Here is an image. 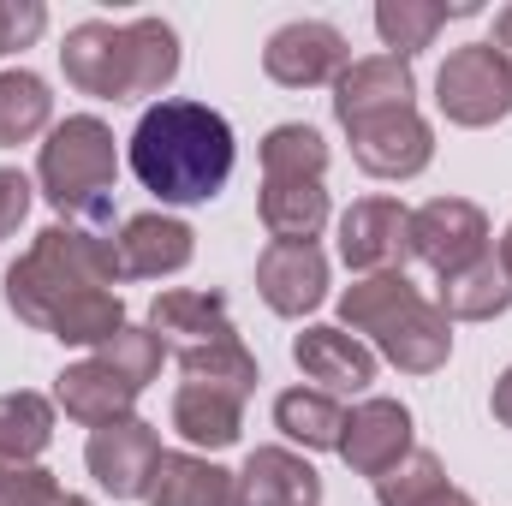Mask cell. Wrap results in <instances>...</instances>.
Segmentation results:
<instances>
[{"instance_id":"obj_1","label":"cell","mask_w":512,"mask_h":506,"mask_svg":"<svg viewBox=\"0 0 512 506\" xmlns=\"http://www.w3.org/2000/svg\"><path fill=\"white\" fill-rule=\"evenodd\" d=\"M126 268L114 239L90 227H42L36 245L6 268V304L18 322L66 340V346H102L126 328L120 286Z\"/></svg>"},{"instance_id":"obj_2","label":"cell","mask_w":512,"mask_h":506,"mask_svg":"<svg viewBox=\"0 0 512 506\" xmlns=\"http://www.w3.org/2000/svg\"><path fill=\"white\" fill-rule=\"evenodd\" d=\"M233 126L203 102H155L131 131V173L161 203H209L233 179Z\"/></svg>"},{"instance_id":"obj_3","label":"cell","mask_w":512,"mask_h":506,"mask_svg":"<svg viewBox=\"0 0 512 506\" xmlns=\"http://www.w3.org/2000/svg\"><path fill=\"white\" fill-rule=\"evenodd\" d=\"M60 66H66V84L78 96L143 102V96H161L179 78V36H173L167 18H131V24L84 18V24L66 30Z\"/></svg>"},{"instance_id":"obj_4","label":"cell","mask_w":512,"mask_h":506,"mask_svg":"<svg viewBox=\"0 0 512 506\" xmlns=\"http://www.w3.org/2000/svg\"><path fill=\"white\" fill-rule=\"evenodd\" d=\"M340 322L352 334H370L393 370L435 376L453 358V322L405 280V274H364L340 292Z\"/></svg>"},{"instance_id":"obj_5","label":"cell","mask_w":512,"mask_h":506,"mask_svg":"<svg viewBox=\"0 0 512 506\" xmlns=\"http://www.w3.org/2000/svg\"><path fill=\"white\" fill-rule=\"evenodd\" d=\"M36 179H42V197L96 227L114 215V179H120V149H114V131L102 126L96 114H72L48 131L42 155H36Z\"/></svg>"},{"instance_id":"obj_6","label":"cell","mask_w":512,"mask_h":506,"mask_svg":"<svg viewBox=\"0 0 512 506\" xmlns=\"http://www.w3.org/2000/svg\"><path fill=\"white\" fill-rule=\"evenodd\" d=\"M435 102L453 126H495L512 114V66L495 54V42H465L435 72Z\"/></svg>"},{"instance_id":"obj_7","label":"cell","mask_w":512,"mask_h":506,"mask_svg":"<svg viewBox=\"0 0 512 506\" xmlns=\"http://www.w3.org/2000/svg\"><path fill=\"white\" fill-rule=\"evenodd\" d=\"M411 256L441 280L465 274L471 262L489 256V215L465 197H435V203L411 209Z\"/></svg>"},{"instance_id":"obj_8","label":"cell","mask_w":512,"mask_h":506,"mask_svg":"<svg viewBox=\"0 0 512 506\" xmlns=\"http://www.w3.org/2000/svg\"><path fill=\"white\" fill-rule=\"evenodd\" d=\"M352 66V48L334 24L322 18H298V24H280L262 48V72L280 84V90H316V84H340V72Z\"/></svg>"},{"instance_id":"obj_9","label":"cell","mask_w":512,"mask_h":506,"mask_svg":"<svg viewBox=\"0 0 512 506\" xmlns=\"http://www.w3.org/2000/svg\"><path fill=\"white\" fill-rule=\"evenodd\" d=\"M346 137H352V161L370 179H417L435 161V131H429V120L417 108L370 114V120L346 126Z\"/></svg>"},{"instance_id":"obj_10","label":"cell","mask_w":512,"mask_h":506,"mask_svg":"<svg viewBox=\"0 0 512 506\" xmlns=\"http://www.w3.org/2000/svg\"><path fill=\"white\" fill-rule=\"evenodd\" d=\"M84 465H90V477H96L114 501H143L149 483H155V465H161V435H155V423H143V417L102 423V429H90Z\"/></svg>"},{"instance_id":"obj_11","label":"cell","mask_w":512,"mask_h":506,"mask_svg":"<svg viewBox=\"0 0 512 506\" xmlns=\"http://www.w3.org/2000/svg\"><path fill=\"white\" fill-rule=\"evenodd\" d=\"M340 256L352 274H393L411 256V209L393 197H364L340 215Z\"/></svg>"},{"instance_id":"obj_12","label":"cell","mask_w":512,"mask_h":506,"mask_svg":"<svg viewBox=\"0 0 512 506\" xmlns=\"http://www.w3.org/2000/svg\"><path fill=\"white\" fill-rule=\"evenodd\" d=\"M256 292L274 316H310L328 298V256L316 245H268L256 256Z\"/></svg>"},{"instance_id":"obj_13","label":"cell","mask_w":512,"mask_h":506,"mask_svg":"<svg viewBox=\"0 0 512 506\" xmlns=\"http://www.w3.org/2000/svg\"><path fill=\"white\" fill-rule=\"evenodd\" d=\"M411 453V411L399 399H364L358 411H346L340 429V459L358 477H382Z\"/></svg>"},{"instance_id":"obj_14","label":"cell","mask_w":512,"mask_h":506,"mask_svg":"<svg viewBox=\"0 0 512 506\" xmlns=\"http://www.w3.org/2000/svg\"><path fill=\"white\" fill-rule=\"evenodd\" d=\"M387 108H417V78L405 60L393 54H376V60H352L334 84V114L340 126H358L370 114H387Z\"/></svg>"},{"instance_id":"obj_15","label":"cell","mask_w":512,"mask_h":506,"mask_svg":"<svg viewBox=\"0 0 512 506\" xmlns=\"http://www.w3.org/2000/svg\"><path fill=\"white\" fill-rule=\"evenodd\" d=\"M114 251H120L126 280H161V274H179V268L197 256V233H191L185 221L149 209V215H131L126 227H120Z\"/></svg>"},{"instance_id":"obj_16","label":"cell","mask_w":512,"mask_h":506,"mask_svg":"<svg viewBox=\"0 0 512 506\" xmlns=\"http://www.w3.org/2000/svg\"><path fill=\"white\" fill-rule=\"evenodd\" d=\"M292 364L322 381V393H364L376 381V352L346 328H304L292 340Z\"/></svg>"},{"instance_id":"obj_17","label":"cell","mask_w":512,"mask_h":506,"mask_svg":"<svg viewBox=\"0 0 512 506\" xmlns=\"http://www.w3.org/2000/svg\"><path fill=\"white\" fill-rule=\"evenodd\" d=\"M239 506H322V477L292 447H256L239 471Z\"/></svg>"},{"instance_id":"obj_18","label":"cell","mask_w":512,"mask_h":506,"mask_svg":"<svg viewBox=\"0 0 512 506\" xmlns=\"http://www.w3.org/2000/svg\"><path fill=\"white\" fill-rule=\"evenodd\" d=\"M54 405L72 417V423H84V429H102V423H120L131 417V405H137V387L120 381L102 358H84V364H66L60 376H54Z\"/></svg>"},{"instance_id":"obj_19","label":"cell","mask_w":512,"mask_h":506,"mask_svg":"<svg viewBox=\"0 0 512 506\" xmlns=\"http://www.w3.org/2000/svg\"><path fill=\"white\" fill-rule=\"evenodd\" d=\"M149 328L161 334V346L173 340L179 352H197V346H215V340L239 334L221 292H161L149 304Z\"/></svg>"},{"instance_id":"obj_20","label":"cell","mask_w":512,"mask_h":506,"mask_svg":"<svg viewBox=\"0 0 512 506\" xmlns=\"http://www.w3.org/2000/svg\"><path fill=\"white\" fill-rule=\"evenodd\" d=\"M149 506H239V477L221 471L203 453H161L155 483H149Z\"/></svg>"},{"instance_id":"obj_21","label":"cell","mask_w":512,"mask_h":506,"mask_svg":"<svg viewBox=\"0 0 512 506\" xmlns=\"http://www.w3.org/2000/svg\"><path fill=\"white\" fill-rule=\"evenodd\" d=\"M262 227L280 245H316L328 227V185L322 179H262Z\"/></svg>"},{"instance_id":"obj_22","label":"cell","mask_w":512,"mask_h":506,"mask_svg":"<svg viewBox=\"0 0 512 506\" xmlns=\"http://www.w3.org/2000/svg\"><path fill=\"white\" fill-rule=\"evenodd\" d=\"M173 429H179L191 447L221 453V447H233L239 429H245V399H233V393H221V387L179 381V393H173Z\"/></svg>"},{"instance_id":"obj_23","label":"cell","mask_w":512,"mask_h":506,"mask_svg":"<svg viewBox=\"0 0 512 506\" xmlns=\"http://www.w3.org/2000/svg\"><path fill=\"white\" fill-rule=\"evenodd\" d=\"M507 304H512V280L495 251L483 262H471L465 274L441 280V298H435V310L447 322H495V316H507Z\"/></svg>"},{"instance_id":"obj_24","label":"cell","mask_w":512,"mask_h":506,"mask_svg":"<svg viewBox=\"0 0 512 506\" xmlns=\"http://www.w3.org/2000/svg\"><path fill=\"white\" fill-rule=\"evenodd\" d=\"M274 429L310 453H340V429H346V411L334 393L322 387H286L274 399Z\"/></svg>"},{"instance_id":"obj_25","label":"cell","mask_w":512,"mask_h":506,"mask_svg":"<svg viewBox=\"0 0 512 506\" xmlns=\"http://www.w3.org/2000/svg\"><path fill=\"white\" fill-rule=\"evenodd\" d=\"M471 12H477L471 0H453V6H441V0H382L376 6V30L393 48V60L411 66V54H423L447 18H471Z\"/></svg>"},{"instance_id":"obj_26","label":"cell","mask_w":512,"mask_h":506,"mask_svg":"<svg viewBox=\"0 0 512 506\" xmlns=\"http://www.w3.org/2000/svg\"><path fill=\"white\" fill-rule=\"evenodd\" d=\"M54 441V399L18 387L0 393V465H30Z\"/></svg>"},{"instance_id":"obj_27","label":"cell","mask_w":512,"mask_h":506,"mask_svg":"<svg viewBox=\"0 0 512 506\" xmlns=\"http://www.w3.org/2000/svg\"><path fill=\"white\" fill-rule=\"evenodd\" d=\"M54 120V96L36 72H0V149H18L30 137H42Z\"/></svg>"},{"instance_id":"obj_28","label":"cell","mask_w":512,"mask_h":506,"mask_svg":"<svg viewBox=\"0 0 512 506\" xmlns=\"http://www.w3.org/2000/svg\"><path fill=\"white\" fill-rule=\"evenodd\" d=\"M179 376L197 381V387H221L233 399H251L256 387V358L245 352V340H215V346H197V352H179Z\"/></svg>"},{"instance_id":"obj_29","label":"cell","mask_w":512,"mask_h":506,"mask_svg":"<svg viewBox=\"0 0 512 506\" xmlns=\"http://www.w3.org/2000/svg\"><path fill=\"white\" fill-rule=\"evenodd\" d=\"M328 143L316 126H274L262 137V179H322Z\"/></svg>"},{"instance_id":"obj_30","label":"cell","mask_w":512,"mask_h":506,"mask_svg":"<svg viewBox=\"0 0 512 506\" xmlns=\"http://www.w3.org/2000/svg\"><path fill=\"white\" fill-rule=\"evenodd\" d=\"M96 358H102V364H108L120 381H131V387L143 393L149 381L161 376L167 346H161V334H155V328H131V322H126L114 340H102V346H96Z\"/></svg>"},{"instance_id":"obj_31","label":"cell","mask_w":512,"mask_h":506,"mask_svg":"<svg viewBox=\"0 0 512 506\" xmlns=\"http://www.w3.org/2000/svg\"><path fill=\"white\" fill-rule=\"evenodd\" d=\"M435 489H447V471H441V459L423 453V447H411L393 471L376 477V501L382 506H423Z\"/></svg>"},{"instance_id":"obj_32","label":"cell","mask_w":512,"mask_h":506,"mask_svg":"<svg viewBox=\"0 0 512 506\" xmlns=\"http://www.w3.org/2000/svg\"><path fill=\"white\" fill-rule=\"evenodd\" d=\"M60 483L42 465H0V506H54Z\"/></svg>"},{"instance_id":"obj_33","label":"cell","mask_w":512,"mask_h":506,"mask_svg":"<svg viewBox=\"0 0 512 506\" xmlns=\"http://www.w3.org/2000/svg\"><path fill=\"white\" fill-rule=\"evenodd\" d=\"M48 30V6L42 0H0V54L30 48Z\"/></svg>"},{"instance_id":"obj_34","label":"cell","mask_w":512,"mask_h":506,"mask_svg":"<svg viewBox=\"0 0 512 506\" xmlns=\"http://www.w3.org/2000/svg\"><path fill=\"white\" fill-rule=\"evenodd\" d=\"M30 215V179L18 167H0V239H12Z\"/></svg>"},{"instance_id":"obj_35","label":"cell","mask_w":512,"mask_h":506,"mask_svg":"<svg viewBox=\"0 0 512 506\" xmlns=\"http://www.w3.org/2000/svg\"><path fill=\"white\" fill-rule=\"evenodd\" d=\"M489 411H495V423H501V429H512V364L501 370L495 393H489Z\"/></svg>"},{"instance_id":"obj_36","label":"cell","mask_w":512,"mask_h":506,"mask_svg":"<svg viewBox=\"0 0 512 506\" xmlns=\"http://www.w3.org/2000/svg\"><path fill=\"white\" fill-rule=\"evenodd\" d=\"M495 54L512 66V6H501V18H495Z\"/></svg>"},{"instance_id":"obj_37","label":"cell","mask_w":512,"mask_h":506,"mask_svg":"<svg viewBox=\"0 0 512 506\" xmlns=\"http://www.w3.org/2000/svg\"><path fill=\"white\" fill-rule=\"evenodd\" d=\"M423 506H477V501H471L465 489H435V495H429Z\"/></svg>"},{"instance_id":"obj_38","label":"cell","mask_w":512,"mask_h":506,"mask_svg":"<svg viewBox=\"0 0 512 506\" xmlns=\"http://www.w3.org/2000/svg\"><path fill=\"white\" fill-rule=\"evenodd\" d=\"M501 268H507V280H512V227H507V239H501Z\"/></svg>"},{"instance_id":"obj_39","label":"cell","mask_w":512,"mask_h":506,"mask_svg":"<svg viewBox=\"0 0 512 506\" xmlns=\"http://www.w3.org/2000/svg\"><path fill=\"white\" fill-rule=\"evenodd\" d=\"M54 506H90V501H84V495H60Z\"/></svg>"}]
</instances>
